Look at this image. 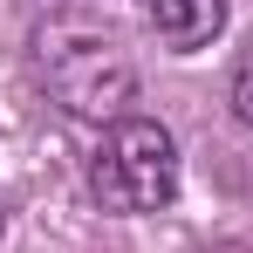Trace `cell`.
Returning a JSON list of instances; mask_svg holds the SVG:
<instances>
[{
  "label": "cell",
  "mask_w": 253,
  "mask_h": 253,
  "mask_svg": "<svg viewBox=\"0 0 253 253\" xmlns=\"http://www.w3.org/2000/svg\"><path fill=\"white\" fill-rule=\"evenodd\" d=\"M137 14H144V28L158 35L165 48H206L219 35V21H226V0H137Z\"/></svg>",
  "instance_id": "3957f363"
},
{
  "label": "cell",
  "mask_w": 253,
  "mask_h": 253,
  "mask_svg": "<svg viewBox=\"0 0 253 253\" xmlns=\"http://www.w3.org/2000/svg\"><path fill=\"white\" fill-rule=\"evenodd\" d=\"M0 233H7V226H0Z\"/></svg>",
  "instance_id": "5b68a950"
},
{
  "label": "cell",
  "mask_w": 253,
  "mask_h": 253,
  "mask_svg": "<svg viewBox=\"0 0 253 253\" xmlns=\"http://www.w3.org/2000/svg\"><path fill=\"white\" fill-rule=\"evenodd\" d=\"M233 110L253 124V35H247V48H240V62H233Z\"/></svg>",
  "instance_id": "277c9868"
},
{
  "label": "cell",
  "mask_w": 253,
  "mask_h": 253,
  "mask_svg": "<svg viewBox=\"0 0 253 253\" xmlns=\"http://www.w3.org/2000/svg\"><path fill=\"white\" fill-rule=\"evenodd\" d=\"M42 76L76 117H117L130 103V62L117 55L110 35L89 28H55L42 42Z\"/></svg>",
  "instance_id": "7a4b0ae2"
},
{
  "label": "cell",
  "mask_w": 253,
  "mask_h": 253,
  "mask_svg": "<svg viewBox=\"0 0 253 253\" xmlns=\"http://www.w3.org/2000/svg\"><path fill=\"white\" fill-rule=\"evenodd\" d=\"M89 185L110 212H165L178 192V144L165 124L151 117H117L103 130L96 158H89Z\"/></svg>",
  "instance_id": "6da1fadb"
}]
</instances>
